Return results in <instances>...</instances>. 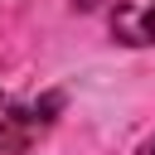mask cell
<instances>
[{"mask_svg": "<svg viewBox=\"0 0 155 155\" xmlns=\"http://www.w3.org/2000/svg\"><path fill=\"white\" fill-rule=\"evenodd\" d=\"M63 111V92H44L34 102L0 92V155H29L58 121Z\"/></svg>", "mask_w": 155, "mask_h": 155, "instance_id": "cell-1", "label": "cell"}, {"mask_svg": "<svg viewBox=\"0 0 155 155\" xmlns=\"http://www.w3.org/2000/svg\"><path fill=\"white\" fill-rule=\"evenodd\" d=\"M78 10H102L107 29L126 48H150L155 44V0H73Z\"/></svg>", "mask_w": 155, "mask_h": 155, "instance_id": "cell-2", "label": "cell"}, {"mask_svg": "<svg viewBox=\"0 0 155 155\" xmlns=\"http://www.w3.org/2000/svg\"><path fill=\"white\" fill-rule=\"evenodd\" d=\"M136 155H155V131H150V136L140 140V150H136Z\"/></svg>", "mask_w": 155, "mask_h": 155, "instance_id": "cell-3", "label": "cell"}]
</instances>
